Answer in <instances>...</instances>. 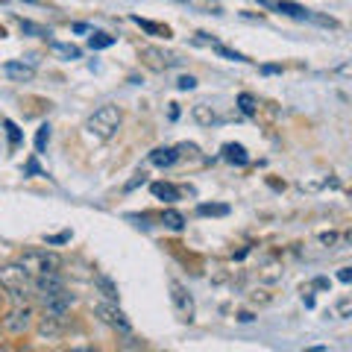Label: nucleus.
<instances>
[{
	"label": "nucleus",
	"mask_w": 352,
	"mask_h": 352,
	"mask_svg": "<svg viewBox=\"0 0 352 352\" xmlns=\"http://www.w3.org/2000/svg\"><path fill=\"white\" fill-rule=\"evenodd\" d=\"M0 285H3V291L15 300V305H27L30 302L32 276L21 267V264H9V267L0 270Z\"/></svg>",
	"instance_id": "1"
},
{
	"label": "nucleus",
	"mask_w": 352,
	"mask_h": 352,
	"mask_svg": "<svg viewBox=\"0 0 352 352\" xmlns=\"http://www.w3.org/2000/svg\"><path fill=\"white\" fill-rule=\"evenodd\" d=\"M120 124H124V112H120L118 106H100L97 112L85 120V129L91 132V135H97L100 141H109L118 135Z\"/></svg>",
	"instance_id": "2"
},
{
	"label": "nucleus",
	"mask_w": 352,
	"mask_h": 352,
	"mask_svg": "<svg viewBox=\"0 0 352 352\" xmlns=\"http://www.w3.org/2000/svg\"><path fill=\"white\" fill-rule=\"evenodd\" d=\"M18 264L30 273V276H41V273L59 270L62 267V256L59 252H53V250H27L24 256L18 258Z\"/></svg>",
	"instance_id": "3"
},
{
	"label": "nucleus",
	"mask_w": 352,
	"mask_h": 352,
	"mask_svg": "<svg viewBox=\"0 0 352 352\" xmlns=\"http://www.w3.org/2000/svg\"><path fill=\"white\" fill-rule=\"evenodd\" d=\"M94 314L100 317L106 326H112L115 332H120V335H132V326H129V320H126V314L118 308V302H112V300L97 302V305H94Z\"/></svg>",
	"instance_id": "4"
},
{
	"label": "nucleus",
	"mask_w": 352,
	"mask_h": 352,
	"mask_svg": "<svg viewBox=\"0 0 352 352\" xmlns=\"http://www.w3.org/2000/svg\"><path fill=\"white\" fill-rule=\"evenodd\" d=\"M170 302H173V311H176V317H179L182 323L194 320V300H191L188 288H185L182 282H176V279H170Z\"/></svg>",
	"instance_id": "5"
},
{
	"label": "nucleus",
	"mask_w": 352,
	"mask_h": 352,
	"mask_svg": "<svg viewBox=\"0 0 352 352\" xmlns=\"http://www.w3.org/2000/svg\"><path fill=\"white\" fill-rule=\"evenodd\" d=\"M30 326H32V308L30 305H15L12 311L3 317V332L12 335V338L27 335Z\"/></svg>",
	"instance_id": "6"
},
{
	"label": "nucleus",
	"mask_w": 352,
	"mask_h": 352,
	"mask_svg": "<svg viewBox=\"0 0 352 352\" xmlns=\"http://www.w3.org/2000/svg\"><path fill=\"white\" fill-rule=\"evenodd\" d=\"M32 291H36V296L44 302V300H50V296L65 291V279L59 276V270L41 273V276H32Z\"/></svg>",
	"instance_id": "7"
},
{
	"label": "nucleus",
	"mask_w": 352,
	"mask_h": 352,
	"mask_svg": "<svg viewBox=\"0 0 352 352\" xmlns=\"http://www.w3.org/2000/svg\"><path fill=\"white\" fill-rule=\"evenodd\" d=\"M141 56H144V65L150 71H159V74L173 68V65H179V59H176L173 53H164L159 47H144V50H141Z\"/></svg>",
	"instance_id": "8"
},
{
	"label": "nucleus",
	"mask_w": 352,
	"mask_h": 352,
	"mask_svg": "<svg viewBox=\"0 0 352 352\" xmlns=\"http://www.w3.org/2000/svg\"><path fill=\"white\" fill-rule=\"evenodd\" d=\"M44 314H50V317H68L71 311V305H74V296L68 291H62L56 296H50V300H44Z\"/></svg>",
	"instance_id": "9"
},
{
	"label": "nucleus",
	"mask_w": 352,
	"mask_h": 352,
	"mask_svg": "<svg viewBox=\"0 0 352 352\" xmlns=\"http://www.w3.org/2000/svg\"><path fill=\"white\" fill-rule=\"evenodd\" d=\"M258 3H261L264 9H276V12L291 15V18H300V21L308 18V9L300 6V3H291V0H258Z\"/></svg>",
	"instance_id": "10"
},
{
	"label": "nucleus",
	"mask_w": 352,
	"mask_h": 352,
	"mask_svg": "<svg viewBox=\"0 0 352 352\" xmlns=\"http://www.w3.org/2000/svg\"><path fill=\"white\" fill-rule=\"evenodd\" d=\"M3 74L12 82H30L32 76H36V68H32V65H24V62H6L3 65Z\"/></svg>",
	"instance_id": "11"
},
{
	"label": "nucleus",
	"mask_w": 352,
	"mask_h": 352,
	"mask_svg": "<svg viewBox=\"0 0 352 352\" xmlns=\"http://www.w3.org/2000/svg\"><path fill=\"white\" fill-rule=\"evenodd\" d=\"M62 332H65V317H50V314L41 317V323H38L41 338H59Z\"/></svg>",
	"instance_id": "12"
},
{
	"label": "nucleus",
	"mask_w": 352,
	"mask_h": 352,
	"mask_svg": "<svg viewBox=\"0 0 352 352\" xmlns=\"http://www.w3.org/2000/svg\"><path fill=\"white\" fill-rule=\"evenodd\" d=\"M150 191H153V197H156V200H162V203H176V200H179V194H182L173 182H153Z\"/></svg>",
	"instance_id": "13"
},
{
	"label": "nucleus",
	"mask_w": 352,
	"mask_h": 352,
	"mask_svg": "<svg viewBox=\"0 0 352 352\" xmlns=\"http://www.w3.org/2000/svg\"><path fill=\"white\" fill-rule=\"evenodd\" d=\"M191 118H194L200 126H214L217 120H220L217 112H214V109L208 106V103H194V106H191Z\"/></svg>",
	"instance_id": "14"
},
{
	"label": "nucleus",
	"mask_w": 352,
	"mask_h": 352,
	"mask_svg": "<svg viewBox=\"0 0 352 352\" xmlns=\"http://www.w3.org/2000/svg\"><path fill=\"white\" fill-rule=\"evenodd\" d=\"M176 159H179V150L176 147H156L150 153V162L156 164V168H170Z\"/></svg>",
	"instance_id": "15"
},
{
	"label": "nucleus",
	"mask_w": 352,
	"mask_h": 352,
	"mask_svg": "<svg viewBox=\"0 0 352 352\" xmlns=\"http://www.w3.org/2000/svg\"><path fill=\"white\" fill-rule=\"evenodd\" d=\"M132 24H138L144 32H150V36H156V38H170V27H164V24H156V21H147V18H138V15H132Z\"/></svg>",
	"instance_id": "16"
},
{
	"label": "nucleus",
	"mask_w": 352,
	"mask_h": 352,
	"mask_svg": "<svg viewBox=\"0 0 352 352\" xmlns=\"http://www.w3.org/2000/svg\"><path fill=\"white\" fill-rule=\"evenodd\" d=\"M94 285H97V291H100L103 296H106V300H112V302H118V285L112 282V279H109L106 276V273H97V276H94Z\"/></svg>",
	"instance_id": "17"
},
{
	"label": "nucleus",
	"mask_w": 352,
	"mask_h": 352,
	"mask_svg": "<svg viewBox=\"0 0 352 352\" xmlns=\"http://www.w3.org/2000/svg\"><path fill=\"white\" fill-rule=\"evenodd\" d=\"M223 159L229 164H247L250 156H247V150L241 147V144H223Z\"/></svg>",
	"instance_id": "18"
},
{
	"label": "nucleus",
	"mask_w": 352,
	"mask_h": 352,
	"mask_svg": "<svg viewBox=\"0 0 352 352\" xmlns=\"http://www.w3.org/2000/svg\"><path fill=\"white\" fill-rule=\"evenodd\" d=\"M162 223L173 229V232H179V229H185V217L176 212V208H164V214H162Z\"/></svg>",
	"instance_id": "19"
},
{
	"label": "nucleus",
	"mask_w": 352,
	"mask_h": 352,
	"mask_svg": "<svg viewBox=\"0 0 352 352\" xmlns=\"http://www.w3.org/2000/svg\"><path fill=\"white\" fill-rule=\"evenodd\" d=\"M238 109L244 112L247 118H252L258 112V103H256V97H252L250 91H244V94H238Z\"/></svg>",
	"instance_id": "20"
},
{
	"label": "nucleus",
	"mask_w": 352,
	"mask_h": 352,
	"mask_svg": "<svg viewBox=\"0 0 352 352\" xmlns=\"http://www.w3.org/2000/svg\"><path fill=\"white\" fill-rule=\"evenodd\" d=\"M115 44V36H109V32H94L91 38H88V47L91 50H106Z\"/></svg>",
	"instance_id": "21"
},
{
	"label": "nucleus",
	"mask_w": 352,
	"mask_h": 352,
	"mask_svg": "<svg viewBox=\"0 0 352 352\" xmlns=\"http://www.w3.org/2000/svg\"><path fill=\"white\" fill-rule=\"evenodd\" d=\"M197 214L200 217H226L229 206H208V203H203V206H197Z\"/></svg>",
	"instance_id": "22"
},
{
	"label": "nucleus",
	"mask_w": 352,
	"mask_h": 352,
	"mask_svg": "<svg viewBox=\"0 0 352 352\" xmlns=\"http://www.w3.org/2000/svg\"><path fill=\"white\" fill-rule=\"evenodd\" d=\"M194 9H203L208 15H223V9H220V0H188Z\"/></svg>",
	"instance_id": "23"
},
{
	"label": "nucleus",
	"mask_w": 352,
	"mask_h": 352,
	"mask_svg": "<svg viewBox=\"0 0 352 352\" xmlns=\"http://www.w3.org/2000/svg\"><path fill=\"white\" fill-rule=\"evenodd\" d=\"M53 50H56L59 56H65V59H80L82 56V50L76 47V44H59V41H53Z\"/></svg>",
	"instance_id": "24"
},
{
	"label": "nucleus",
	"mask_w": 352,
	"mask_h": 352,
	"mask_svg": "<svg viewBox=\"0 0 352 352\" xmlns=\"http://www.w3.org/2000/svg\"><path fill=\"white\" fill-rule=\"evenodd\" d=\"M18 24H21V30H24V32H30V36H38V38H47V36H50V30H47V27L32 24V21H24V18H21Z\"/></svg>",
	"instance_id": "25"
},
{
	"label": "nucleus",
	"mask_w": 352,
	"mask_h": 352,
	"mask_svg": "<svg viewBox=\"0 0 352 352\" xmlns=\"http://www.w3.org/2000/svg\"><path fill=\"white\" fill-rule=\"evenodd\" d=\"M47 141H50V124H41L38 132H36V150L44 153V147H47Z\"/></svg>",
	"instance_id": "26"
},
{
	"label": "nucleus",
	"mask_w": 352,
	"mask_h": 352,
	"mask_svg": "<svg viewBox=\"0 0 352 352\" xmlns=\"http://www.w3.org/2000/svg\"><path fill=\"white\" fill-rule=\"evenodd\" d=\"M214 50L220 53V56H226V59H232V62H250L247 56H241V53H235V50H229V47H223V44H214Z\"/></svg>",
	"instance_id": "27"
},
{
	"label": "nucleus",
	"mask_w": 352,
	"mask_h": 352,
	"mask_svg": "<svg viewBox=\"0 0 352 352\" xmlns=\"http://www.w3.org/2000/svg\"><path fill=\"white\" fill-rule=\"evenodd\" d=\"M3 126H6V132H9V147H18V141H21L18 126L12 124V120H3Z\"/></svg>",
	"instance_id": "28"
},
{
	"label": "nucleus",
	"mask_w": 352,
	"mask_h": 352,
	"mask_svg": "<svg viewBox=\"0 0 352 352\" xmlns=\"http://www.w3.org/2000/svg\"><path fill=\"white\" fill-rule=\"evenodd\" d=\"M176 88H179V91H191V88H197V80H194L191 74H185V76L176 80Z\"/></svg>",
	"instance_id": "29"
},
{
	"label": "nucleus",
	"mask_w": 352,
	"mask_h": 352,
	"mask_svg": "<svg viewBox=\"0 0 352 352\" xmlns=\"http://www.w3.org/2000/svg\"><path fill=\"white\" fill-rule=\"evenodd\" d=\"M44 241H47V244H50V247H56V244H68V241H71V232H59V235H47V238H44Z\"/></svg>",
	"instance_id": "30"
},
{
	"label": "nucleus",
	"mask_w": 352,
	"mask_h": 352,
	"mask_svg": "<svg viewBox=\"0 0 352 352\" xmlns=\"http://www.w3.org/2000/svg\"><path fill=\"white\" fill-rule=\"evenodd\" d=\"M144 182H147V173H144V170H138V173H135V179H129V182H126V191H135L138 185H144Z\"/></svg>",
	"instance_id": "31"
},
{
	"label": "nucleus",
	"mask_w": 352,
	"mask_h": 352,
	"mask_svg": "<svg viewBox=\"0 0 352 352\" xmlns=\"http://www.w3.org/2000/svg\"><path fill=\"white\" fill-rule=\"evenodd\" d=\"M349 308H352V302H349V296H344V300L338 302V311H340V317H346L349 314Z\"/></svg>",
	"instance_id": "32"
},
{
	"label": "nucleus",
	"mask_w": 352,
	"mask_h": 352,
	"mask_svg": "<svg viewBox=\"0 0 352 352\" xmlns=\"http://www.w3.org/2000/svg\"><path fill=\"white\" fill-rule=\"evenodd\" d=\"M338 279H340V282H344V285H349V282H352V270H349V267H340V273H338Z\"/></svg>",
	"instance_id": "33"
},
{
	"label": "nucleus",
	"mask_w": 352,
	"mask_h": 352,
	"mask_svg": "<svg viewBox=\"0 0 352 352\" xmlns=\"http://www.w3.org/2000/svg\"><path fill=\"white\" fill-rule=\"evenodd\" d=\"M320 241H323V244H329V247H332L335 241H338V235H335V232H323V235H320Z\"/></svg>",
	"instance_id": "34"
},
{
	"label": "nucleus",
	"mask_w": 352,
	"mask_h": 352,
	"mask_svg": "<svg viewBox=\"0 0 352 352\" xmlns=\"http://www.w3.org/2000/svg\"><path fill=\"white\" fill-rule=\"evenodd\" d=\"M261 71H264V74H282V68H279V65H264Z\"/></svg>",
	"instance_id": "35"
},
{
	"label": "nucleus",
	"mask_w": 352,
	"mask_h": 352,
	"mask_svg": "<svg viewBox=\"0 0 352 352\" xmlns=\"http://www.w3.org/2000/svg\"><path fill=\"white\" fill-rule=\"evenodd\" d=\"M314 288H329V279H314Z\"/></svg>",
	"instance_id": "36"
},
{
	"label": "nucleus",
	"mask_w": 352,
	"mask_h": 352,
	"mask_svg": "<svg viewBox=\"0 0 352 352\" xmlns=\"http://www.w3.org/2000/svg\"><path fill=\"white\" fill-rule=\"evenodd\" d=\"M238 320H241V323H250V320H252V314H250V311H244V314H238Z\"/></svg>",
	"instance_id": "37"
}]
</instances>
